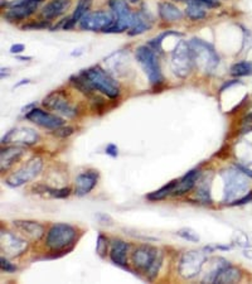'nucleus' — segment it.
<instances>
[{
	"label": "nucleus",
	"instance_id": "f257e3e1",
	"mask_svg": "<svg viewBox=\"0 0 252 284\" xmlns=\"http://www.w3.org/2000/svg\"><path fill=\"white\" fill-rule=\"evenodd\" d=\"M131 262L137 271L145 274L149 279H153L159 273L163 257L156 248L141 245L132 252Z\"/></svg>",
	"mask_w": 252,
	"mask_h": 284
},
{
	"label": "nucleus",
	"instance_id": "f03ea898",
	"mask_svg": "<svg viewBox=\"0 0 252 284\" xmlns=\"http://www.w3.org/2000/svg\"><path fill=\"white\" fill-rule=\"evenodd\" d=\"M82 77L86 80L94 91L101 92L110 99H116L120 95V86L100 66H94L81 72Z\"/></svg>",
	"mask_w": 252,
	"mask_h": 284
},
{
	"label": "nucleus",
	"instance_id": "7ed1b4c3",
	"mask_svg": "<svg viewBox=\"0 0 252 284\" xmlns=\"http://www.w3.org/2000/svg\"><path fill=\"white\" fill-rule=\"evenodd\" d=\"M188 43L192 49L194 64L202 72L212 73L220 63V57L212 44H209L199 38H193Z\"/></svg>",
	"mask_w": 252,
	"mask_h": 284
},
{
	"label": "nucleus",
	"instance_id": "20e7f679",
	"mask_svg": "<svg viewBox=\"0 0 252 284\" xmlns=\"http://www.w3.org/2000/svg\"><path fill=\"white\" fill-rule=\"evenodd\" d=\"M76 240V229L68 224H54L47 233L46 245L52 252L70 250Z\"/></svg>",
	"mask_w": 252,
	"mask_h": 284
},
{
	"label": "nucleus",
	"instance_id": "39448f33",
	"mask_svg": "<svg viewBox=\"0 0 252 284\" xmlns=\"http://www.w3.org/2000/svg\"><path fill=\"white\" fill-rule=\"evenodd\" d=\"M194 59L192 54V49L189 47V43L185 40H179L170 58V67L173 73L180 78H185L189 76L193 68Z\"/></svg>",
	"mask_w": 252,
	"mask_h": 284
},
{
	"label": "nucleus",
	"instance_id": "423d86ee",
	"mask_svg": "<svg viewBox=\"0 0 252 284\" xmlns=\"http://www.w3.org/2000/svg\"><path fill=\"white\" fill-rule=\"evenodd\" d=\"M222 177L225 180V197L223 202L234 201L237 197L239 200L240 196L244 195L249 188V180H247L246 174L244 172L237 169H227L222 172Z\"/></svg>",
	"mask_w": 252,
	"mask_h": 284
},
{
	"label": "nucleus",
	"instance_id": "0eeeda50",
	"mask_svg": "<svg viewBox=\"0 0 252 284\" xmlns=\"http://www.w3.org/2000/svg\"><path fill=\"white\" fill-rule=\"evenodd\" d=\"M136 61L144 70L145 75L148 76L151 85H160L163 82L158 57L155 56L153 49L146 46H140L136 49Z\"/></svg>",
	"mask_w": 252,
	"mask_h": 284
},
{
	"label": "nucleus",
	"instance_id": "6e6552de",
	"mask_svg": "<svg viewBox=\"0 0 252 284\" xmlns=\"http://www.w3.org/2000/svg\"><path fill=\"white\" fill-rule=\"evenodd\" d=\"M207 262V254L201 250H192L182 255L178 266V273L182 278L192 279L201 273L204 263Z\"/></svg>",
	"mask_w": 252,
	"mask_h": 284
},
{
	"label": "nucleus",
	"instance_id": "1a4fd4ad",
	"mask_svg": "<svg viewBox=\"0 0 252 284\" xmlns=\"http://www.w3.org/2000/svg\"><path fill=\"white\" fill-rule=\"evenodd\" d=\"M109 6L116 18L114 25L106 33H121L130 29L134 20V14L131 13L126 0H109Z\"/></svg>",
	"mask_w": 252,
	"mask_h": 284
},
{
	"label": "nucleus",
	"instance_id": "9d476101",
	"mask_svg": "<svg viewBox=\"0 0 252 284\" xmlns=\"http://www.w3.org/2000/svg\"><path fill=\"white\" fill-rule=\"evenodd\" d=\"M115 23L113 14L105 10H97L87 13L80 20V28L90 32H108Z\"/></svg>",
	"mask_w": 252,
	"mask_h": 284
},
{
	"label": "nucleus",
	"instance_id": "9b49d317",
	"mask_svg": "<svg viewBox=\"0 0 252 284\" xmlns=\"http://www.w3.org/2000/svg\"><path fill=\"white\" fill-rule=\"evenodd\" d=\"M42 167H43V161L40 158L30 159V161L27 162V164H24L20 169H18L15 173L10 174L6 178L5 183L9 187H20V186L34 180L42 171Z\"/></svg>",
	"mask_w": 252,
	"mask_h": 284
},
{
	"label": "nucleus",
	"instance_id": "f8f14e48",
	"mask_svg": "<svg viewBox=\"0 0 252 284\" xmlns=\"http://www.w3.org/2000/svg\"><path fill=\"white\" fill-rule=\"evenodd\" d=\"M43 105L49 110L62 116H66V118H73L77 114L76 107L70 104V101L66 99L65 94L61 91H53L48 96L44 97Z\"/></svg>",
	"mask_w": 252,
	"mask_h": 284
},
{
	"label": "nucleus",
	"instance_id": "ddd939ff",
	"mask_svg": "<svg viewBox=\"0 0 252 284\" xmlns=\"http://www.w3.org/2000/svg\"><path fill=\"white\" fill-rule=\"evenodd\" d=\"M25 118L29 121H32V123L42 126V128L51 129V130H56V129L65 125V120L61 116L56 115V114L47 113V111L40 110V109H33L25 115Z\"/></svg>",
	"mask_w": 252,
	"mask_h": 284
},
{
	"label": "nucleus",
	"instance_id": "4468645a",
	"mask_svg": "<svg viewBox=\"0 0 252 284\" xmlns=\"http://www.w3.org/2000/svg\"><path fill=\"white\" fill-rule=\"evenodd\" d=\"M28 243L24 239L19 238L18 235L9 233V231H1V250L8 257H19L27 250Z\"/></svg>",
	"mask_w": 252,
	"mask_h": 284
},
{
	"label": "nucleus",
	"instance_id": "2eb2a0df",
	"mask_svg": "<svg viewBox=\"0 0 252 284\" xmlns=\"http://www.w3.org/2000/svg\"><path fill=\"white\" fill-rule=\"evenodd\" d=\"M38 134L29 128H16L10 130L5 137L3 138V144L8 143H15L22 145H32L37 143Z\"/></svg>",
	"mask_w": 252,
	"mask_h": 284
},
{
	"label": "nucleus",
	"instance_id": "dca6fc26",
	"mask_svg": "<svg viewBox=\"0 0 252 284\" xmlns=\"http://www.w3.org/2000/svg\"><path fill=\"white\" fill-rule=\"evenodd\" d=\"M13 226L30 242H38L44 235V228L35 221H14Z\"/></svg>",
	"mask_w": 252,
	"mask_h": 284
},
{
	"label": "nucleus",
	"instance_id": "f3484780",
	"mask_svg": "<svg viewBox=\"0 0 252 284\" xmlns=\"http://www.w3.org/2000/svg\"><path fill=\"white\" fill-rule=\"evenodd\" d=\"M99 174L95 171H87L78 174L75 182V193L77 196H85L91 192L97 183Z\"/></svg>",
	"mask_w": 252,
	"mask_h": 284
},
{
	"label": "nucleus",
	"instance_id": "a211bd4d",
	"mask_svg": "<svg viewBox=\"0 0 252 284\" xmlns=\"http://www.w3.org/2000/svg\"><path fill=\"white\" fill-rule=\"evenodd\" d=\"M40 3L42 1H28V3L11 5V8L6 10L5 18L9 20H23V19L32 15L37 10Z\"/></svg>",
	"mask_w": 252,
	"mask_h": 284
},
{
	"label": "nucleus",
	"instance_id": "6ab92c4d",
	"mask_svg": "<svg viewBox=\"0 0 252 284\" xmlns=\"http://www.w3.org/2000/svg\"><path fill=\"white\" fill-rule=\"evenodd\" d=\"M71 6V0H51L49 3L42 8L40 11V16L44 20L49 21L52 19H56L61 16L62 14H65Z\"/></svg>",
	"mask_w": 252,
	"mask_h": 284
},
{
	"label": "nucleus",
	"instance_id": "aec40b11",
	"mask_svg": "<svg viewBox=\"0 0 252 284\" xmlns=\"http://www.w3.org/2000/svg\"><path fill=\"white\" fill-rule=\"evenodd\" d=\"M199 178H201V171L199 169H192L187 174H184L179 181H177V185H175L172 195L180 196L189 192L192 188L196 187Z\"/></svg>",
	"mask_w": 252,
	"mask_h": 284
},
{
	"label": "nucleus",
	"instance_id": "412c9836",
	"mask_svg": "<svg viewBox=\"0 0 252 284\" xmlns=\"http://www.w3.org/2000/svg\"><path fill=\"white\" fill-rule=\"evenodd\" d=\"M24 154V149L22 147L14 145V147H8L5 149H1L0 153V169L1 172L8 171L13 164L20 159V157Z\"/></svg>",
	"mask_w": 252,
	"mask_h": 284
},
{
	"label": "nucleus",
	"instance_id": "4be33fe9",
	"mask_svg": "<svg viewBox=\"0 0 252 284\" xmlns=\"http://www.w3.org/2000/svg\"><path fill=\"white\" fill-rule=\"evenodd\" d=\"M129 244L123 240H114L111 243V250H110V258L113 260V263L118 264V266L125 267L126 259H127V252H129Z\"/></svg>",
	"mask_w": 252,
	"mask_h": 284
},
{
	"label": "nucleus",
	"instance_id": "5701e85b",
	"mask_svg": "<svg viewBox=\"0 0 252 284\" xmlns=\"http://www.w3.org/2000/svg\"><path fill=\"white\" fill-rule=\"evenodd\" d=\"M240 281H241V272H240V269L227 264V266L222 267V268L218 271L217 278H216L215 283H237V282Z\"/></svg>",
	"mask_w": 252,
	"mask_h": 284
},
{
	"label": "nucleus",
	"instance_id": "b1692460",
	"mask_svg": "<svg viewBox=\"0 0 252 284\" xmlns=\"http://www.w3.org/2000/svg\"><path fill=\"white\" fill-rule=\"evenodd\" d=\"M159 15L165 21H178L183 18V13L174 4L163 1L159 4Z\"/></svg>",
	"mask_w": 252,
	"mask_h": 284
},
{
	"label": "nucleus",
	"instance_id": "393cba45",
	"mask_svg": "<svg viewBox=\"0 0 252 284\" xmlns=\"http://www.w3.org/2000/svg\"><path fill=\"white\" fill-rule=\"evenodd\" d=\"M92 1H94V0H78L77 6H76V10L73 11L72 18L67 19V20L65 21L63 28H65V29H70V28H72L73 25L76 24V21H80L83 15H86V14L89 13L90 8H91L92 5Z\"/></svg>",
	"mask_w": 252,
	"mask_h": 284
},
{
	"label": "nucleus",
	"instance_id": "a878e982",
	"mask_svg": "<svg viewBox=\"0 0 252 284\" xmlns=\"http://www.w3.org/2000/svg\"><path fill=\"white\" fill-rule=\"evenodd\" d=\"M151 27V20H149V18L146 16V14L139 13L134 14V20H132V25L130 28V35H137V34H141L144 33L145 30L150 29Z\"/></svg>",
	"mask_w": 252,
	"mask_h": 284
},
{
	"label": "nucleus",
	"instance_id": "bb28decb",
	"mask_svg": "<svg viewBox=\"0 0 252 284\" xmlns=\"http://www.w3.org/2000/svg\"><path fill=\"white\" fill-rule=\"evenodd\" d=\"M196 196L197 200L202 204H211V177L199 178L196 185Z\"/></svg>",
	"mask_w": 252,
	"mask_h": 284
},
{
	"label": "nucleus",
	"instance_id": "cd10ccee",
	"mask_svg": "<svg viewBox=\"0 0 252 284\" xmlns=\"http://www.w3.org/2000/svg\"><path fill=\"white\" fill-rule=\"evenodd\" d=\"M185 15H187L189 19H192V20H201V19H203L204 16L207 15V13L206 10H204L203 5L188 0V6L187 9H185Z\"/></svg>",
	"mask_w": 252,
	"mask_h": 284
},
{
	"label": "nucleus",
	"instance_id": "c85d7f7f",
	"mask_svg": "<svg viewBox=\"0 0 252 284\" xmlns=\"http://www.w3.org/2000/svg\"><path fill=\"white\" fill-rule=\"evenodd\" d=\"M231 75L235 77H245V76L252 75V63L247 61L237 62V63L232 64L230 68Z\"/></svg>",
	"mask_w": 252,
	"mask_h": 284
},
{
	"label": "nucleus",
	"instance_id": "c756f323",
	"mask_svg": "<svg viewBox=\"0 0 252 284\" xmlns=\"http://www.w3.org/2000/svg\"><path fill=\"white\" fill-rule=\"evenodd\" d=\"M175 185H177V181H172V182H169L166 186L161 187L160 190L155 191V192L149 193L146 197H148V200H150V201H159V200L165 199L168 195H172Z\"/></svg>",
	"mask_w": 252,
	"mask_h": 284
},
{
	"label": "nucleus",
	"instance_id": "7c9ffc66",
	"mask_svg": "<svg viewBox=\"0 0 252 284\" xmlns=\"http://www.w3.org/2000/svg\"><path fill=\"white\" fill-rule=\"evenodd\" d=\"M177 235L180 236V238H183L184 240H188V242H192V243H198L199 242L198 234L189 228L180 229V230L177 233Z\"/></svg>",
	"mask_w": 252,
	"mask_h": 284
},
{
	"label": "nucleus",
	"instance_id": "2f4dec72",
	"mask_svg": "<svg viewBox=\"0 0 252 284\" xmlns=\"http://www.w3.org/2000/svg\"><path fill=\"white\" fill-rule=\"evenodd\" d=\"M108 248H109V242L108 239L105 238L104 235H99L96 243V253L101 258H104L105 255L108 254Z\"/></svg>",
	"mask_w": 252,
	"mask_h": 284
},
{
	"label": "nucleus",
	"instance_id": "473e14b6",
	"mask_svg": "<svg viewBox=\"0 0 252 284\" xmlns=\"http://www.w3.org/2000/svg\"><path fill=\"white\" fill-rule=\"evenodd\" d=\"M234 239L236 240V244L241 248L249 247V238L246 236V234L242 233V231H236L235 233Z\"/></svg>",
	"mask_w": 252,
	"mask_h": 284
},
{
	"label": "nucleus",
	"instance_id": "72a5a7b5",
	"mask_svg": "<svg viewBox=\"0 0 252 284\" xmlns=\"http://www.w3.org/2000/svg\"><path fill=\"white\" fill-rule=\"evenodd\" d=\"M96 219H97V221H99V224H101V225L111 226L114 224V221H113V219H111L110 215L104 214V212H99V214H96Z\"/></svg>",
	"mask_w": 252,
	"mask_h": 284
},
{
	"label": "nucleus",
	"instance_id": "f704fd0d",
	"mask_svg": "<svg viewBox=\"0 0 252 284\" xmlns=\"http://www.w3.org/2000/svg\"><path fill=\"white\" fill-rule=\"evenodd\" d=\"M47 190L49 191V193L52 196H54L57 199H65L71 193L70 188H61V190H49V188H47Z\"/></svg>",
	"mask_w": 252,
	"mask_h": 284
},
{
	"label": "nucleus",
	"instance_id": "c9c22d12",
	"mask_svg": "<svg viewBox=\"0 0 252 284\" xmlns=\"http://www.w3.org/2000/svg\"><path fill=\"white\" fill-rule=\"evenodd\" d=\"M0 262H1V263H0V266H1V271L5 272V273H14V272L16 271V267L13 266V264H11L10 262H8L4 257L0 259Z\"/></svg>",
	"mask_w": 252,
	"mask_h": 284
},
{
	"label": "nucleus",
	"instance_id": "e433bc0d",
	"mask_svg": "<svg viewBox=\"0 0 252 284\" xmlns=\"http://www.w3.org/2000/svg\"><path fill=\"white\" fill-rule=\"evenodd\" d=\"M189 1H194V3L207 6V8H217V6H220V3L217 0H189Z\"/></svg>",
	"mask_w": 252,
	"mask_h": 284
},
{
	"label": "nucleus",
	"instance_id": "4c0bfd02",
	"mask_svg": "<svg viewBox=\"0 0 252 284\" xmlns=\"http://www.w3.org/2000/svg\"><path fill=\"white\" fill-rule=\"evenodd\" d=\"M72 133H73V129L70 128V126H66V128L61 126V128H58V129H56V130H54V134L58 135V137H62V138L68 137V135H71Z\"/></svg>",
	"mask_w": 252,
	"mask_h": 284
},
{
	"label": "nucleus",
	"instance_id": "58836bf2",
	"mask_svg": "<svg viewBox=\"0 0 252 284\" xmlns=\"http://www.w3.org/2000/svg\"><path fill=\"white\" fill-rule=\"evenodd\" d=\"M250 201H252V191H250L249 195H246V196H244V197H241V199L236 200L235 202H231V205H232V206H236V205H239L240 206V205H245Z\"/></svg>",
	"mask_w": 252,
	"mask_h": 284
},
{
	"label": "nucleus",
	"instance_id": "ea45409f",
	"mask_svg": "<svg viewBox=\"0 0 252 284\" xmlns=\"http://www.w3.org/2000/svg\"><path fill=\"white\" fill-rule=\"evenodd\" d=\"M48 27V24L46 23V20L43 23H32V24H28L23 27V29H42V28H46Z\"/></svg>",
	"mask_w": 252,
	"mask_h": 284
},
{
	"label": "nucleus",
	"instance_id": "a19ab883",
	"mask_svg": "<svg viewBox=\"0 0 252 284\" xmlns=\"http://www.w3.org/2000/svg\"><path fill=\"white\" fill-rule=\"evenodd\" d=\"M106 154L111 157H116L118 156V147L115 144H109L106 147Z\"/></svg>",
	"mask_w": 252,
	"mask_h": 284
},
{
	"label": "nucleus",
	"instance_id": "79ce46f5",
	"mask_svg": "<svg viewBox=\"0 0 252 284\" xmlns=\"http://www.w3.org/2000/svg\"><path fill=\"white\" fill-rule=\"evenodd\" d=\"M24 51V44H13L10 47V53H20Z\"/></svg>",
	"mask_w": 252,
	"mask_h": 284
},
{
	"label": "nucleus",
	"instance_id": "37998d69",
	"mask_svg": "<svg viewBox=\"0 0 252 284\" xmlns=\"http://www.w3.org/2000/svg\"><path fill=\"white\" fill-rule=\"evenodd\" d=\"M236 168H239L240 171L244 172V173L246 174V176H249V177H251V178H252V171H251V169H249V168H247V167L242 166V164H237Z\"/></svg>",
	"mask_w": 252,
	"mask_h": 284
},
{
	"label": "nucleus",
	"instance_id": "c03bdc74",
	"mask_svg": "<svg viewBox=\"0 0 252 284\" xmlns=\"http://www.w3.org/2000/svg\"><path fill=\"white\" fill-rule=\"evenodd\" d=\"M28 1H43V0H14L11 5H15V4H22V3H28Z\"/></svg>",
	"mask_w": 252,
	"mask_h": 284
},
{
	"label": "nucleus",
	"instance_id": "a18cd8bd",
	"mask_svg": "<svg viewBox=\"0 0 252 284\" xmlns=\"http://www.w3.org/2000/svg\"><path fill=\"white\" fill-rule=\"evenodd\" d=\"M242 121H244V124H252V113L247 114V115L242 119Z\"/></svg>",
	"mask_w": 252,
	"mask_h": 284
},
{
	"label": "nucleus",
	"instance_id": "49530a36",
	"mask_svg": "<svg viewBox=\"0 0 252 284\" xmlns=\"http://www.w3.org/2000/svg\"><path fill=\"white\" fill-rule=\"evenodd\" d=\"M244 257L247 258V259L252 260V250H245V252H244Z\"/></svg>",
	"mask_w": 252,
	"mask_h": 284
},
{
	"label": "nucleus",
	"instance_id": "de8ad7c7",
	"mask_svg": "<svg viewBox=\"0 0 252 284\" xmlns=\"http://www.w3.org/2000/svg\"><path fill=\"white\" fill-rule=\"evenodd\" d=\"M24 83H29V80H23V81H22V82L16 83V85H15V87H18V86H20V85H24Z\"/></svg>",
	"mask_w": 252,
	"mask_h": 284
},
{
	"label": "nucleus",
	"instance_id": "09e8293b",
	"mask_svg": "<svg viewBox=\"0 0 252 284\" xmlns=\"http://www.w3.org/2000/svg\"><path fill=\"white\" fill-rule=\"evenodd\" d=\"M19 59H30V57H19Z\"/></svg>",
	"mask_w": 252,
	"mask_h": 284
},
{
	"label": "nucleus",
	"instance_id": "8fccbe9b",
	"mask_svg": "<svg viewBox=\"0 0 252 284\" xmlns=\"http://www.w3.org/2000/svg\"><path fill=\"white\" fill-rule=\"evenodd\" d=\"M130 1H131V3H137L139 0H130Z\"/></svg>",
	"mask_w": 252,
	"mask_h": 284
}]
</instances>
